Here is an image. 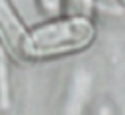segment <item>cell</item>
I'll use <instances>...</instances> for the list:
<instances>
[{"instance_id":"3957f363","label":"cell","mask_w":125,"mask_h":115,"mask_svg":"<svg viewBox=\"0 0 125 115\" xmlns=\"http://www.w3.org/2000/svg\"><path fill=\"white\" fill-rule=\"evenodd\" d=\"M12 103V86H10V62L8 53L0 43V115L10 109Z\"/></svg>"},{"instance_id":"7a4b0ae2","label":"cell","mask_w":125,"mask_h":115,"mask_svg":"<svg viewBox=\"0 0 125 115\" xmlns=\"http://www.w3.org/2000/svg\"><path fill=\"white\" fill-rule=\"evenodd\" d=\"M29 31L20 21L10 2L0 0V43L12 57L23 60L25 58V41Z\"/></svg>"},{"instance_id":"6da1fadb","label":"cell","mask_w":125,"mask_h":115,"mask_svg":"<svg viewBox=\"0 0 125 115\" xmlns=\"http://www.w3.org/2000/svg\"><path fill=\"white\" fill-rule=\"evenodd\" d=\"M96 37L94 23L84 16H70L47 21L29 31L25 41V58H53L82 51Z\"/></svg>"}]
</instances>
